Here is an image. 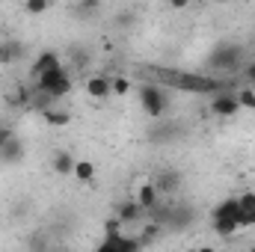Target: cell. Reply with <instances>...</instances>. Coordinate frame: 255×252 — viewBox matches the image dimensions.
I'll return each mask as SVG.
<instances>
[{"instance_id": "obj_1", "label": "cell", "mask_w": 255, "mask_h": 252, "mask_svg": "<svg viewBox=\"0 0 255 252\" xmlns=\"http://www.w3.org/2000/svg\"><path fill=\"white\" fill-rule=\"evenodd\" d=\"M160 80L181 89V92H190V95H217V92H223V83L217 77L202 74V71H160Z\"/></svg>"}, {"instance_id": "obj_2", "label": "cell", "mask_w": 255, "mask_h": 252, "mask_svg": "<svg viewBox=\"0 0 255 252\" xmlns=\"http://www.w3.org/2000/svg\"><path fill=\"white\" fill-rule=\"evenodd\" d=\"M139 107L148 119H160L166 110V98L157 86H139Z\"/></svg>"}, {"instance_id": "obj_3", "label": "cell", "mask_w": 255, "mask_h": 252, "mask_svg": "<svg viewBox=\"0 0 255 252\" xmlns=\"http://www.w3.org/2000/svg\"><path fill=\"white\" fill-rule=\"evenodd\" d=\"M142 244L136 238H130L125 232H113V235H104V241L98 244L95 252H139Z\"/></svg>"}, {"instance_id": "obj_4", "label": "cell", "mask_w": 255, "mask_h": 252, "mask_svg": "<svg viewBox=\"0 0 255 252\" xmlns=\"http://www.w3.org/2000/svg\"><path fill=\"white\" fill-rule=\"evenodd\" d=\"M238 110H241V104H238L235 92H217L211 98V113L217 119H232V116H238Z\"/></svg>"}, {"instance_id": "obj_5", "label": "cell", "mask_w": 255, "mask_h": 252, "mask_svg": "<svg viewBox=\"0 0 255 252\" xmlns=\"http://www.w3.org/2000/svg\"><path fill=\"white\" fill-rule=\"evenodd\" d=\"M83 89H86V95L95 98V101H104L107 95H113V89H110V77H107V74H89L86 83H83Z\"/></svg>"}, {"instance_id": "obj_6", "label": "cell", "mask_w": 255, "mask_h": 252, "mask_svg": "<svg viewBox=\"0 0 255 252\" xmlns=\"http://www.w3.org/2000/svg\"><path fill=\"white\" fill-rule=\"evenodd\" d=\"M238 229H253L255 226V193H244L238 196Z\"/></svg>"}, {"instance_id": "obj_7", "label": "cell", "mask_w": 255, "mask_h": 252, "mask_svg": "<svg viewBox=\"0 0 255 252\" xmlns=\"http://www.w3.org/2000/svg\"><path fill=\"white\" fill-rule=\"evenodd\" d=\"M157 199H160V190L154 187V181H145L142 187L136 190V199H133V202H136L145 214H151V211L157 208Z\"/></svg>"}, {"instance_id": "obj_8", "label": "cell", "mask_w": 255, "mask_h": 252, "mask_svg": "<svg viewBox=\"0 0 255 252\" xmlns=\"http://www.w3.org/2000/svg\"><path fill=\"white\" fill-rule=\"evenodd\" d=\"M54 65H60V57H57L54 51H45V54H39V57L33 60V68H30V71H33V80H36L39 74H45L48 68H54Z\"/></svg>"}, {"instance_id": "obj_9", "label": "cell", "mask_w": 255, "mask_h": 252, "mask_svg": "<svg viewBox=\"0 0 255 252\" xmlns=\"http://www.w3.org/2000/svg\"><path fill=\"white\" fill-rule=\"evenodd\" d=\"M42 119L51 127H65L71 122V116H68L65 110H57V107H45V110H42Z\"/></svg>"}, {"instance_id": "obj_10", "label": "cell", "mask_w": 255, "mask_h": 252, "mask_svg": "<svg viewBox=\"0 0 255 252\" xmlns=\"http://www.w3.org/2000/svg\"><path fill=\"white\" fill-rule=\"evenodd\" d=\"M54 169H57V175H71L74 172V157L68 151H57L54 154Z\"/></svg>"}, {"instance_id": "obj_11", "label": "cell", "mask_w": 255, "mask_h": 252, "mask_svg": "<svg viewBox=\"0 0 255 252\" xmlns=\"http://www.w3.org/2000/svg\"><path fill=\"white\" fill-rule=\"evenodd\" d=\"M77 181H92L95 178V163L92 160H74V172H71Z\"/></svg>"}, {"instance_id": "obj_12", "label": "cell", "mask_w": 255, "mask_h": 252, "mask_svg": "<svg viewBox=\"0 0 255 252\" xmlns=\"http://www.w3.org/2000/svg\"><path fill=\"white\" fill-rule=\"evenodd\" d=\"M145 211L136 205V202H125L122 208H119V223H133V220H139Z\"/></svg>"}, {"instance_id": "obj_13", "label": "cell", "mask_w": 255, "mask_h": 252, "mask_svg": "<svg viewBox=\"0 0 255 252\" xmlns=\"http://www.w3.org/2000/svg\"><path fill=\"white\" fill-rule=\"evenodd\" d=\"M235 98H238L241 110H253V113H255V86H247V89H238V92H235Z\"/></svg>"}, {"instance_id": "obj_14", "label": "cell", "mask_w": 255, "mask_h": 252, "mask_svg": "<svg viewBox=\"0 0 255 252\" xmlns=\"http://www.w3.org/2000/svg\"><path fill=\"white\" fill-rule=\"evenodd\" d=\"M214 232H217L220 238H232V235H238L241 229H238L235 220H214Z\"/></svg>"}, {"instance_id": "obj_15", "label": "cell", "mask_w": 255, "mask_h": 252, "mask_svg": "<svg viewBox=\"0 0 255 252\" xmlns=\"http://www.w3.org/2000/svg\"><path fill=\"white\" fill-rule=\"evenodd\" d=\"M6 104H12V107H24V104H27V89H24V86H12V89L6 92Z\"/></svg>"}, {"instance_id": "obj_16", "label": "cell", "mask_w": 255, "mask_h": 252, "mask_svg": "<svg viewBox=\"0 0 255 252\" xmlns=\"http://www.w3.org/2000/svg\"><path fill=\"white\" fill-rule=\"evenodd\" d=\"M110 89H113V95H128L133 89V83L128 77H122V74H116V77H110Z\"/></svg>"}, {"instance_id": "obj_17", "label": "cell", "mask_w": 255, "mask_h": 252, "mask_svg": "<svg viewBox=\"0 0 255 252\" xmlns=\"http://www.w3.org/2000/svg\"><path fill=\"white\" fill-rule=\"evenodd\" d=\"M157 235H160V223H148V226H145V229L139 232V238H136V241H139V244L145 247V244H151V241H154Z\"/></svg>"}, {"instance_id": "obj_18", "label": "cell", "mask_w": 255, "mask_h": 252, "mask_svg": "<svg viewBox=\"0 0 255 252\" xmlns=\"http://www.w3.org/2000/svg\"><path fill=\"white\" fill-rule=\"evenodd\" d=\"M48 9H51L48 0H27V3H24V12H27V15H42V12H48Z\"/></svg>"}, {"instance_id": "obj_19", "label": "cell", "mask_w": 255, "mask_h": 252, "mask_svg": "<svg viewBox=\"0 0 255 252\" xmlns=\"http://www.w3.org/2000/svg\"><path fill=\"white\" fill-rule=\"evenodd\" d=\"M0 154H3L6 160H18V154H21V148H18V142L12 139V142H9V145H6V148L0 151Z\"/></svg>"}, {"instance_id": "obj_20", "label": "cell", "mask_w": 255, "mask_h": 252, "mask_svg": "<svg viewBox=\"0 0 255 252\" xmlns=\"http://www.w3.org/2000/svg\"><path fill=\"white\" fill-rule=\"evenodd\" d=\"M244 77H247L250 83H255V60H253V63H247V65H244Z\"/></svg>"}, {"instance_id": "obj_21", "label": "cell", "mask_w": 255, "mask_h": 252, "mask_svg": "<svg viewBox=\"0 0 255 252\" xmlns=\"http://www.w3.org/2000/svg\"><path fill=\"white\" fill-rule=\"evenodd\" d=\"M0 65H6V42H0Z\"/></svg>"}, {"instance_id": "obj_22", "label": "cell", "mask_w": 255, "mask_h": 252, "mask_svg": "<svg viewBox=\"0 0 255 252\" xmlns=\"http://www.w3.org/2000/svg\"><path fill=\"white\" fill-rule=\"evenodd\" d=\"M196 252H217V250H214V247H199Z\"/></svg>"}, {"instance_id": "obj_23", "label": "cell", "mask_w": 255, "mask_h": 252, "mask_svg": "<svg viewBox=\"0 0 255 252\" xmlns=\"http://www.w3.org/2000/svg\"><path fill=\"white\" fill-rule=\"evenodd\" d=\"M250 252H255V247H253V250H250Z\"/></svg>"}]
</instances>
